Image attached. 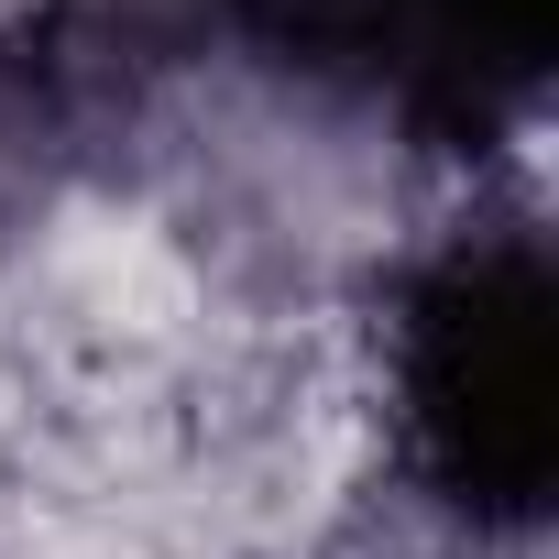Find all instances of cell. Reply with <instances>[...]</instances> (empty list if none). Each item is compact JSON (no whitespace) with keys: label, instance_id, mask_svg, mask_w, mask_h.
Masks as SVG:
<instances>
[{"label":"cell","instance_id":"7a4b0ae2","mask_svg":"<svg viewBox=\"0 0 559 559\" xmlns=\"http://www.w3.org/2000/svg\"><path fill=\"white\" fill-rule=\"evenodd\" d=\"M263 56L395 110L428 143H493L548 88L559 0H230Z\"/></svg>","mask_w":559,"mask_h":559},{"label":"cell","instance_id":"6da1fadb","mask_svg":"<svg viewBox=\"0 0 559 559\" xmlns=\"http://www.w3.org/2000/svg\"><path fill=\"white\" fill-rule=\"evenodd\" d=\"M384 406L417 493L472 537H537L559 483V286L526 209L461 219L384 319Z\"/></svg>","mask_w":559,"mask_h":559}]
</instances>
